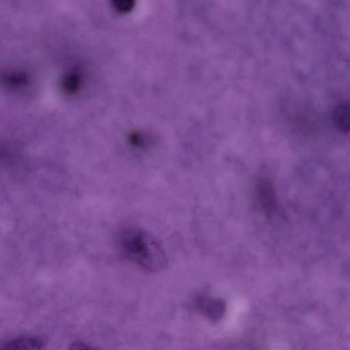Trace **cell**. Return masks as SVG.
I'll return each instance as SVG.
<instances>
[{
	"instance_id": "1",
	"label": "cell",
	"mask_w": 350,
	"mask_h": 350,
	"mask_svg": "<svg viewBox=\"0 0 350 350\" xmlns=\"http://www.w3.org/2000/svg\"><path fill=\"white\" fill-rule=\"evenodd\" d=\"M121 254L130 262L149 272H159L167 265L166 252L159 241L147 230L126 226L117 235Z\"/></svg>"
},
{
	"instance_id": "2",
	"label": "cell",
	"mask_w": 350,
	"mask_h": 350,
	"mask_svg": "<svg viewBox=\"0 0 350 350\" xmlns=\"http://www.w3.org/2000/svg\"><path fill=\"white\" fill-rule=\"evenodd\" d=\"M255 197L262 211L267 215L273 214L277 209V196L271 183L267 178H261L255 185Z\"/></svg>"
},
{
	"instance_id": "3",
	"label": "cell",
	"mask_w": 350,
	"mask_h": 350,
	"mask_svg": "<svg viewBox=\"0 0 350 350\" xmlns=\"http://www.w3.org/2000/svg\"><path fill=\"white\" fill-rule=\"evenodd\" d=\"M85 83L84 70L79 66H74L62 75L59 79L61 92L67 96H72L79 94Z\"/></svg>"
},
{
	"instance_id": "4",
	"label": "cell",
	"mask_w": 350,
	"mask_h": 350,
	"mask_svg": "<svg viewBox=\"0 0 350 350\" xmlns=\"http://www.w3.org/2000/svg\"><path fill=\"white\" fill-rule=\"evenodd\" d=\"M198 311L213 322L219 321L226 312V303L221 299L200 297L196 300Z\"/></svg>"
},
{
	"instance_id": "5",
	"label": "cell",
	"mask_w": 350,
	"mask_h": 350,
	"mask_svg": "<svg viewBox=\"0 0 350 350\" xmlns=\"http://www.w3.org/2000/svg\"><path fill=\"white\" fill-rule=\"evenodd\" d=\"M43 339L34 335H24L12 338L1 345V350H43Z\"/></svg>"
},
{
	"instance_id": "6",
	"label": "cell",
	"mask_w": 350,
	"mask_h": 350,
	"mask_svg": "<svg viewBox=\"0 0 350 350\" xmlns=\"http://www.w3.org/2000/svg\"><path fill=\"white\" fill-rule=\"evenodd\" d=\"M332 120L335 126L340 132H350V100H345L335 105L332 112Z\"/></svg>"
},
{
	"instance_id": "7",
	"label": "cell",
	"mask_w": 350,
	"mask_h": 350,
	"mask_svg": "<svg viewBox=\"0 0 350 350\" xmlns=\"http://www.w3.org/2000/svg\"><path fill=\"white\" fill-rule=\"evenodd\" d=\"M3 78L5 85L15 90L25 88L30 83L29 74L23 70L8 72Z\"/></svg>"
},
{
	"instance_id": "8",
	"label": "cell",
	"mask_w": 350,
	"mask_h": 350,
	"mask_svg": "<svg viewBox=\"0 0 350 350\" xmlns=\"http://www.w3.org/2000/svg\"><path fill=\"white\" fill-rule=\"evenodd\" d=\"M111 8L119 14H127L133 10L135 1L132 0H114L111 2Z\"/></svg>"
},
{
	"instance_id": "9",
	"label": "cell",
	"mask_w": 350,
	"mask_h": 350,
	"mask_svg": "<svg viewBox=\"0 0 350 350\" xmlns=\"http://www.w3.org/2000/svg\"><path fill=\"white\" fill-rule=\"evenodd\" d=\"M68 350H99L90 345H88L83 341H75L70 345Z\"/></svg>"
}]
</instances>
